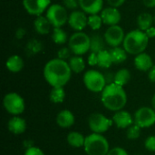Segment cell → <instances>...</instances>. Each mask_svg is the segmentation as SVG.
I'll list each match as a JSON object with an SVG mask.
<instances>
[{"label":"cell","mask_w":155,"mask_h":155,"mask_svg":"<svg viewBox=\"0 0 155 155\" xmlns=\"http://www.w3.org/2000/svg\"><path fill=\"white\" fill-rule=\"evenodd\" d=\"M71 74L69 64L59 58L48 61L44 68V77L52 87H64L69 82Z\"/></svg>","instance_id":"obj_1"},{"label":"cell","mask_w":155,"mask_h":155,"mask_svg":"<svg viewBox=\"0 0 155 155\" xmlns=\"http://www.w3.org/2000/svg\"><path fill=\"white\" fill-rule=\"evenodd\" d=\"M101 101L104 106L113 112L123 110L127 103V94L123 86L111 83L102 92Z\"/></svg>","instance_id":"obj_2"},{"label":"cell","mask_w":155,"mask_h":155,"mask_svg":"<svg viewBox=\"0 0 155 155\" xmlns=\"http://www.w3.org/2000/svg\"><path fill=\"white\" fill-rule=\"evenodd\" d=\"M149 37L144 31L133 30L129 32L124 40V49L131 54H139L147 48Z\"/></svg>","instance_id":"obj_3"},{"label":"cell","mask_w":155,"mask_h":155,"mask_svg":"<svg viewBox=\"0 0 155 155\" xmlns=\"http://www.w3.org/2000/svg\"><path fill=\"white\" fill-rule=\"evenodd\" d=\"M84 149L87 155H107L110 145L103 134L93 133L85 137Z\"/></svg>","instance_id":"obj_4"},{"label":"cell","mask_w":155,"mask_h":155,"mask_svg":"<svg viewBox=\"0 0 155 155\" xmlns=\"http://www.w3.org/2000/svg\"><path fill=\"white\" fill-rule=\"evenodd\" d=\"M84 84L93 93H102L107 85L104 75L96 70H89L84 74Z\"/></svg>","instance_id":"obj_5"},{"label":"cell","mask_w":155,"mask_h":155,"mask_svg":"<svg viewBox=\"0 0 155 155\" xmlns=\"http://www.w3.org/2000/svg\"><path fill=\"white\" fill-rule=\"evenodd\" d=\"M69 48L76 55H82L90 50L91 38L81 31L74 33L69 39Z\"/></svg>","instance_id":"obj_6"},{"label":"cell","mask_w":155,"mask_h":155,"mask_svg":"<svg viewBox=\"0 0 155 155\" xmlns=\"http://www.w3.org/2000/svg\"><path fill=\"white\" fill-rule=\"evenodd\" d=\"M3 105L7 113L14 116L24 113L25 104L23 97L16 93H8L3 99Z\"/></svg>","instance_id":"obj_7"},{"label":"cell","mask_w":155,"mask_h":155,"mask_svg":"<svg viewBox=\"0 0 155 155\" xmlns=\"http://www.w3.org/2000/svg\"><path fill=\"white\" fill-rule=\"evenodd\" d=\"M46 17L54 27H61L68 21L67 12L64 6L57 4L51 5L46 12Z\"/></svg>","instance_id":"obj_8"},{"label":"cell","mask_w":155,"mask_h":155,"mask_svg":"<svg viewBox=\"0 0 155 155\" xmlns=\"http://www.w3.org/2000/svg\"><path fill=\"white\" fill-rule=\"evenodd\" d=\"M113 124V120L99 113H94L88 118V126L90 130L94 134H102L107 132Z\"/></svg>","instance_id":"obj_9"},{"label":"cell","mask_w":155,"mask_h":155,"mask_svg":"<svg viewBox=\"0 0 155 155\" xmlns=\"http://www.w3.org/2000/svg\"><path fill=\"white\" fill-rule=\"evenodd\" d=\"M134 124L143 128H149L155 124V111L153 107H141L134 114Z\"/></svg>","instance_id":"obj_10"},{"label":"cell","mask_w":155,"mask_h":155,"mask_svg":"<svg viewBox=\"0 0 155 155\" xmlns=\"http://www.w3.org/2000/svg\"><path fill=\"white\" fill-rule=\"evenodd\" d=\"M124 37L125 35L124 29L118 25H111L104 33L105 42L113 47H117L121 44H123Z\"/></svg>","instance_id":"obj_11"},{"label":"cell","mask_w":155,"mask_h":155,"mask_svg":"<svg viewBox=\"0 0 155 155\" xmlns=\"http://www.w3.org/2000/svg\"><path fill=\"white\" fill-rule=\"evenodd\" d=\"M51 0H23V5L26 12L33 15H40L50 6Z\"/></svg>","instance_id":"obj_12"},{"label":"cell","mask_w":155,"mask_h":155,"mask_svg":"<svg viewBox=\"0 0 155 155\" xmlns=\"http://www.w3.org/2000/svg\"><path fill=\"white\" fill-rule=\"evenodd\" d=\"M84 11H74L68 17L69 25L75 31H82L88 25V18Z\"/></svg>","instance_id":"obj_13"},{"label":"cell","mask_w":155,"mask_h":155,"mask_svg":"<svg viewBox=\"0 0 155 155\" xmlns=\"http://www.w3.org/2000/svg\"><path fill=\"white\" fill-rule=\"evenodd\" d=\"M112 120L116 127L119 129H127L134 123V119L133 118L131 114L124 110L115 112Z\"/></svg>","instance_id":"obj_14"},{"label":"cell","mask_w":155,"mask_h":155,"mask_svg":"<svg viewBox=\"0 0 155 155\" xmlns=\"http://www.w3.org/2000/svg\"><path fill=\"white\" fill-rule=\"evenodd\" d=\"M103 23L108 25H115L121 21V14L116 7H106L102 10L101 14Z\"/></svg>","instance_id":"obj_15"},{"label":"cell","mask_w":155,"mask_h":155,"mask_svg":"<svg viewBox=\"0 0 155 155\" xmlns=\"http://www.w3.org/2000/svg\"><path fill=\"white\" fill-rule=\"evenodd\" d=\"M81 9L89 15H96L102 11L103 0H78Z\"/></svg>","instance_id":"obj_16"},{"label":"cell","mask_w":155,"mask_h":155,"mask_svg":"<svg viewBox=\"0 0 155 155\" xmlns=\"http://www.w3.org/2000/svg\"><path fill=\"white\" fill-rule=\"evenodd\" d=\"M75 121L74 115L69 110H62L56 116V124L59 127L66 129L74 125Z\"/></svg>","instance_id":"obj_17"},{"label":"cell","mask_w":155,"mask_h":155,"mask_svg":"<svg viewBox=\"0 0 155 155\" xmlns=\"http://www.w3.org/2000/svg\"><path fill=\"white\" fill-rule=\"evenodd\" d=\"M7 128L9 132L13 134L19 135L25 133V131L26 130V122L23 118L15 115L8 121Z\"/></svg>","instance_id":"obj_18"},{"label":"cell","mask_w":155,"mask_h":155,"mask_svg":"<svg viewBox=\"0 0 155 155\" xmlns=\"http://www.w3.org/2000/svg\"><path fill=\"white\" fill-rule=\"evenodd\" d=\"M134 65L136 69L140 71H143V72L149 71L153 66V59L148 54L141 53L137 54L136 57L134 58Z\"/></svg>","instance_id":"obj_19"},{"label":"cell","mask_w":155,"mask_h":155,"mask_svg":"<svg viewBox=\"0 0 155 155\" xmlns=\"http://www.w3.org/2000/svg\"><path fill=\"white\" fill-rule=\"evenodd\" d=\"M51 23L49 22V20L47 19L46 16H42V15H38L36 17V19L34 22V26H35V30L40 34V35H46L50 32V28H51Z\"/></svg>","instance_id":"obj_20"},{"label":"cell","mask_w":155,"mask_h":155,"mask_svg":"<svg viewBox=\"0 0 155 155\" xmlns=\"http://www.w3.org/2000/svg\"><path fill=\"white\" fill-rule=\"evenodd\" d=\"M5 65H6V68L12 72V73H18L20 72L23 67H24V61L23 59L19 56V55H12L10 56L6 63H5Z\"/></svg>","instance_id":"obj_21"},{"label":"cell","mask_w":155,"mask_h":155,"mask_svg":"<svg viewBox=\"0 0 155 155\" xmlns=\"http://www.w3.org/2000/svg\"><path fill=\"white\" fill-rule=\"evenodd\" d=\"M66 140L70 146L74 148H80L84 147L85 137L79 132H71L68 134Z\"/></svg>","instance_id":"obj_22"},{"label":"cell","mask_w":155,"mask_h":155,"mask_svg":"<svg viewBox=\"0 0 155 155\" xmlns=\"http://www.w3.org/2000/svg\"><path fill=\"white\" fill-rule=\"evenodd\" d=\"M153 21H154V19L153 18V15L149 13H142L137 17L138 27L140 30L144 31V32L146 30H148L150 27H152Z\"/></svg>","instance_id":"obj_23"},{"label":"cell","mask_w":155,"mask_h":155,"mask_svg":"<svg viewBox=\"0 0 155 155\" xmlns=\"http://www.w3.org/2000/svg\"><path fill=\"white\" fill-rule=\"evenodd\" d=\"M109 52L114 64H121L127 59V52L119 46L113 47Z\"/></svg>","instance_id":"obj_24"},{"label":"cell","mask_w":155,"mask_h":155,"mask_svg":"<svg viewBox=\"0 0 155 155\" xmlns=\"http://www.w3.org/2000/svg\"><path fill=\"white\" fill-rule=\"evenodd\" d=\"M130 79H131V74H130L129 70L124 68V69L119 70L115 74V75L114 77V83L124 87V85H125L129 83Z\"/></svg>","instance_id":"obj_25"},{"label":"cell","mask_w":155,"mask_h":155,"mask_svg":"<svg viewBox=\"0 0 155 155\" xmlns=\"http://www.w3.org/2000/svg\"><path fill=\"white\" fill-rule=\"evenodd\" d=\"M68 64L70 65V68H71L72 72H74L75 74H79V73L83 72L84 70V68H85L84 60L81 56H78V55L71 57Z\"/></svg>","instance_id":"obj_26"},{"label":"cell","mask_w":155,"mask_h":155,"mask_svg":"<svg viewBox=\"0 0 155 155\" xmlns=\"http://www.w3.org/2000/svg\"><path fill=\"white\" fill-rule=\"evenodd\" d=\"M97 57H98V66L102 68H109L112 65V64H114L109 51L106 50L101 51L100 53L97 54Z\"/></svg>","instance_id":"obj_27"},{"label":"cell","mask_w":155,"mask_h":155,"mask_svg":"<svg viewBox=\"0 0 155 155\" xmlns=\"http://www.w3.org/2000/svg\"><path fill=\"white\" fill-rule=\"evenodd\" d=\"M50 101L54 104H61L64 101L65 98V92L64 87H53L50 95Z\"/></svg>","instance_id":"obj_28"},{"label":"cell","mask_w":155,"mask_h":155,"mask_svg":"<svg viewBox=\"0 0 155 155\" xmlns=\"http://www.w3.org/2000/svg\"><path fill=\"white\" fill-rule=\"evenodd\" d=\"M104 40L99 35H94L91 37V45L90 50L92 53L98 54L104 50Z\"/></svg>","instance_id":"obj_29"},{"label":"cell","mask_w":155,"mask_h":155,"mask_svg":"<svg viewBox=\"0 0 155 155\" xmlns=\"http://www.w3.org/2000/svg\"><path fill=\"white\" fill-rule=\"evenodd\" d=\"M52 38H53V41L55 44H57V45H63L67 40V35L60 27H54V31H53Z\"/></svg>","instance_id":"obj_30"},{"label":"cell","mask_w":155,"mask_h":155,"mask_svg":"<svg viewBox=\"0 0 155 155\" xmlns=\"http://www.w3.org/2000/svg\"><path fill=\"white\" fill-rule=\"evenodd\" d=\"M43 49L42 43L36 39H32L28 42L26 45V52L29 53V54H35L39 53Z\"/></svg>","instance_id":"obj_31"},{"label":"cell","mask_w":155,"mask_h":155,"mask_svg":"<svg viewBox=\"0 0 155 155\" xmlns=\"http://www.w3.org/2000/svg\"><path fill=\"white\" fill-rule=\"evenodd\" d=\"M141 127L137 124H132L130 127L127 128L126 131V136L129 140H136L141 135Z\"/></svg>","instance_id":"obj_32"},{"label":"cell","mask_w":155,"mask_h":155,"mask_svg":"<svg viewBox=\"0 0 155 155\" xmlns=\"http://www.w3.org/2000/svg\"><path fill=\"white\" fill-rule=\"evenodd\" d=\"M103 23L102 16L99 15H91L88 17V25L93 29V30H97L101 27Z\"/></svg>","instance_id":"obj_33"},{"label":"cell","mask_w":155,"mask_h":155,"mask_svg":"<svg viewBox=\"0 0 155 155\" xmlns=\"http://www.w3.org/2000/svg\"><path fill=\"white\" fill-rule=\"evenodd\" d=\"M144 146L149 152L155 153V135H151L145 140Z\"/></svg>","instance_id":"obj_34"},{"label":"cell","mask_w":155,"mask_h":155,"mask_svg":"<svg viewBox=\"0 0 155 155\" xmlns=\"http://www.w3.org/2000/svg\"><path fill=\"white\" fill-rule=\"evenodd\" d=\"M24 155H45V153L38 147L31 146V147H27V149L25 150Z\"/></svg>","instance_id":"obj_35"},{"label":"cell","mask_w":155,"mask_h":155,"mask_svg":"<svg viewBox=\"0 0 155 155\" xmlns=\"http://www.w3.org/2000/svg\"><path fill=\"white\" fill-rule=\"evenodd\" d=\"M70 52H72V51L70 50V48H67V47H64V48L60 49L57 53L58 58L65 61L67 58L70 57Z\"/></svg>","instance_id":"obj_36"},{"label":"cell","mask_w":155,"mask_h":155,"mask_svg":"<svg viewBox=\"0 0 155 155\" xmlns=\"http://www.w3.org/2000/svg\"><path fill=\"white\" fill-rule=\"evenodd\" d=\"M107 155H129L128 153L122 147H114L113 149H110Z\"/></svg>","instance_id":"obj_37"},{"label":"cell","mask_w":155,"mask_h":155,"mask_svg":"<svg viewBox=\"0 0 155 155\" xmlns=\"http://www.w3.org/2000/svg\"><path fill=\"white\" fill-rule=\"evenodd\" d=\"M64 5L69 9H76L79 5L78 0H64Z\"/></svg>","instance_id":"obj_38"},{"label":"cell","mask_w":155,"mask_h":155,"mask_svg":"<svg viewBox=\"0 0 155 155\" xmlns=\"http://www.w3.org/2000/svg\"><path fill=\"white\" fill-rule=\"evenodd\" d=\"M88 64L91 66L94 65H98V57H97V54L95 53H91V54L88 57Z\"/></svg>","instance_id":"obj_39"},{"label":"cell","mask_w":155,"mask_h":155,"mask_svg":"<svg viewBox=\"0 0 155 155\" xmlns=\"http://www.w3.org/2000/svg\"><path fill=\"white\" fill-rule=\"evenodd\" d=\"M107 2L111 6L117 8V7L121 6L125 2V0H107Z\"/></svg>","instance_id":"obj_40"},{"label":"cell","mask_w":155,"mask_h":155,"mask_svg":"<svg viewBox=\"0 0 155 155\" xmlns=\"http://www.w3.org/2000/svg\"><path fill=\"white\" fill-rule=\"evenodd\" d=\"M148 78L152 83H155V65H153L149 71H148Z\"/></svg>","instance_id":"obj_41"},{"label":"cell","mask_w":155,"mask_h":155,"mask_svg":"<svg viewBox=\"0 0 155 155\" xmlns=\"http://www.w3.org/2000/svg\"><path fill=\"white\" fill-rule=\"evenodd\" d=\"M25 30L24 28H18L16 31H15V37L17 39H21L25 36Z\"/></svg>","instance_id":"obj_42"},{"label":"cell","mask_w":155,"mask_h":155,"mask_svg":"<svg viewBox=\"0 0 155 155\" xmlns=\"http://www.w3.org/2000/svg\"><path fill=\"white\" fill-rule=\"evenodd\" d=\"M145 33H146V35H148V37L149 38H151V37H155V27H150L148 30H146L145 31Z\"/></svg>","instance_id":"obj_43"},{"label":"cell","mask_w":155,"mask_h":155,"mask_svg":"<svg viewBox=\"0 0 155 155\" xmlns=\"http://www.w3.org/2000/svg\"><path fill=\"white\" fill-rule=\"evenodd\" d=\"M143 3L147 7H154L155 0H143Z\"/></svg>","instance_id":"obj_44"},{"label":"cell","mask_w":155,"mask_h":155,"mask_svg":"<svg viewBox=\"0 0 155 155\" xmlns=\"http://www.w3.org/2000/svg\"><path fill=\"white\" fill-rule=\"evenodd\" d=\"M152 107L153 108V110L155 111V94L152 98Z\"/></svg>","instance_id":"obj_45"},{"label":"cell","mask_w":155,"mask_h":155,"mask_svg":"<svg viewBox=\"0 0 155 155\" xmlns=\"http://www.w3.org/2000/svg\"><path fill=\"white\" fill-rule=\"evenodd\" d=\"M154 23H155V16H154Z\"/></svg>","instance_id":"obj_46"}]
</instances>
